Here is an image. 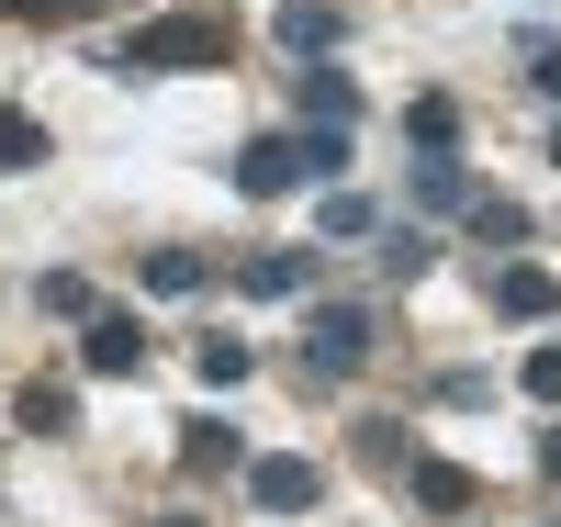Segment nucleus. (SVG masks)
<instances>
[{
  "mask_svg": "<svg viewBox=\"0 0 561 527\" xmlns=\"http://www.w3.org/2000/svg\"><path fill=\"white\" fill-rule=\"evenodd\" d=\"M203 381H214V393H237V381H248V337H203Z\"/></svg>",
  "mask_w": 561,
  "mask_h": 527,
  "instance_id": "nucleus-17",
  "label": "nucleus"
},
{
  "mask_svg": "<svg viewBox=\"0 0 561 527\" xmlns=\"http://www.w3.org/2000/svg\"><path fill=\"white\" fill-rule=\"evenodd\" d=\"M0 12H79V0H0Z\"/></svg>",
  "mask_w": 561,
  "mask_h": 527,
  "instance_id": "nucleus-24",
  "label": "nucleus"
},
{
  "mask_svg": "<svg viewBox=\"0 0 561 527\" xmlns=\"http://www.w3.org/2000/svg\"><path fill=\"white\" fill-rule=\"evenodd\" d=\"M325 236H370V203H359V191H325Z\"/></svg>",
  "mask_w": 561,
  "mask_h": 527,
  "instance_id": "nucleus-21",
  "label": "nucleus"
},
{
  "mask_svg": "<svg viewBox=\"0 0 561 527\" xmlns=\"http://www.w3.org/2000/svg\"><path fill=\"white\" fill-rule=\"evenodd\" d=\"M147 293H169V303L203 293V259H192V248H158V259H147Z\"/></svg>",
  "mask_w": 561,
  "mask_h": 527,
  "instance_id": "nucleus-13",
  "label": "nucleus"
},
{
  "mask_svg": "<svg viewBox=\"0 0 561 527\" xmlns=\"http://www.w3.org/2000/svg\"><path fill=\"white\" fill-rule=\"evenodd\" d=\"M34 303H45V314H90V280H79V270H45Z\"/></svg>",
  "mask_w": 561,
  "mask_h": 527,
  "instance_id": "nucleus-18",
  "label": "nucleus"
},
{
  "mask_svg": "<svg viewBox=\"0 0 561 527\" xmlns=\"http://www.w3.org/2000/svg\"><path fill=\"white\" fill-rule=\"evenodd\" d=\"M169 527H192V516H169Z\"/></svg>",
  "mask_w": 561,
  "mask_h": 527,
  "instance_id": "nucleus-25",
  "label": "nucleus"
},
{
  "mask_svg": "<svg viewBox=\"0 0 561 527\" xmlns=\"http://www.w3.org/2000/svg\"><path fill=\"white\" fill-rule=\"evenodd\" d=\"M23 426H34V438H57V426H79V404L57 393V381H23Z\"/></svg>",
  "mask_w": 561,
  "mask_h": 527,
  "instance_id": "nucleus-12",
  "label": "nucleus"
},
{
  "mask_svg": "<svg viewBox=\"0 0 561 527\" xmlns=\"http://www.w3.org/2000/svg\"><path fill=\"white\" fill-rule=\"evenodd\" d=\"M280 45H293V57H325V45H337V12H325V0H293V12H280Z\"/></svg>",
  "mask_w": 561,
  "mask_h": 527,
  "instance_id": "nucleus-10",
  "label": "nucleus"
},
{
  "mask_svg": "<svg viewBox=\"0 0 561 527\" xmlns=\"http://www.w3.org/2000/svg\"><path fill=\"white\" fill-rule=\"evenodd\" d=\"M494 314L550 325V314H561V280H550V270H494Z\"/></svg>",
  "mask_w": 561,
  "mask_h": 527,
  "instance_id": "nucleus-7",
  "label": "nucleus"
},
{
  "mask_svg": "<svg viewBox=\"0 0 561 527\" xmlns=\"http://www.w3.org/2000/svg\"><path fill=\"white\" fill-rule=\"evenodd\" d=\"M248 505L304 516V505H314V460H248Z\"/></svg>",
  "mask_w": 561,
  "mask_h": 527,
  "instance_id": "nucleus-5",
  "label": "nucleus"
},
{
  "mask_svg": "<svg viewBox=\"0 0 561 527\" xmlns=\"http://www.w3.org/2000/svg\"><path fill=\"white\" fill-rule=\"evenodd\" d=\"M415 203H427V214H472V169H460V158H427V169H415Z\"/></svg>",
  "mask_w": 561,
  "mask_h": 527,
  "instance_id": "nucleus-9",
  "label": "nucleus"
},
{
  "mask_svg": "<svg viewBox=\"0 0 561 527\" xmlns=\"http://www.w3.org/2000/svg\"><path fill=\"white\" fill-rule=\"evenodd\" d=\"M472 236H483V248H517L528 214H517V203H472Z\"/></svg>",
  "mask_w": 561,
  "mask_h": 527,
  "instance_id": "nucleus-19",
  "label": "nucleus"
},
{
  "mask_svg": "<svg viewBox=\"0 0 561 527\" xmlns=\"http://www.w3.org/2000/svg\"><path fill=\"white\" fill-rule=\"evenodd\" d=\"M539 471H550V483H561V426H550V438H539Z\"/></svg>",
  "mask_w": 561,
  "mask_h": 527,
  "instance_id": "nucleus-23",
  "label": "nucleus"
},
{
  "mask_svg": "<svg viewBox=\"0 0 561 527\" xmlns=\"http://www.w3.org/2000/svg\"><path fill=\"white\" fill-rule=\"evenodd\" d=\"M517 381H528V404H561V348H528Z\"/></svg>",
  "mask_w": 561,
  "mask_h": 527,
  "instance_id": "nucleus-20",
  "label": "nucleus"
},
{
  "mask_svg": "<svg viewBox=\"0 0 561 527\" xmlns=\"http://www.w3.org/2000/svg\"><path fill=\"white\" fill-rule=\"evenodd\" d=\"M113 57L124 68H225V57H237V23H225V12H158V23H135Z\"/></svg>",
  "mask_w": 561,
  "mask_h": 527,
  "instance_id": "nucleus-1",
  "label": "nucleus"
},
{
  "mask_svg": "<svg viewBox=\"0 0 561 527\" xmlns=\"http://www.w3.org/2000/svg\"><path fill=\"white\" fill-rule=\"evenodd\" d=\"M528 90H550V102H561V45H528Z\"/></svg>",
  "mask_w": 561,
  "mask_h": 527,
  "instance_id": "nucleus-22",
  "label": "nucleus"
},
{
  "mask_svg": "<svg viewBox=\"0 0 561 527\" xmlns=\"http://www.w3.org/2000/svg\"><path fill=\"white\" fill-rule=\"evenodd\" d=\"M180 460H192V471H225V460H237V438H225L214 415H192V426H180Z\"/></svg>",
  "mask_w": 561,
  "mask_h": 527,
  "instance_id": "nucleus-14",
  "label": "nucleus"
},
{
  "mask_svg": "<svg viewBox=\"0 0 561 527\" xmlns=\"http://www.w3.org/2000/svg\"><path fill=\"white\" fill-rule=\"evenodd\" d=\"M304 359H314L325 381H348V370L370 359V314H359V303H325V314L304 325Z\"/></svg>",
  "mask_w": 561,
  "mask_h": 527,
  "instance_id": "nucleus-3",
  "label": "nucleus"
},
{
  "mask_svg": "<svg viewBox=\"0 0 561 527\" xmlns=\"http://www.w3.org/2000/svg\"><path fill=\"white\" fill-rule=\"evenodd\" d=\"M0 169H45V124L34 113H0Z\"/></svg>",
  "mask_w": 561,
  "mask_h": 527,
  "instance_id": "nucleus-15",
  "label": "nucleus"
},
{
  "mask_svg": "<svg viewBox=\"0 0 561 527\" xmlns=\"http://www.w3.org/2000/svg\"><path fill=\"white\" fill-rule=\"evenodd\" d=\"M404 483H415V505H438V516H472L483 505V483L460 460H404Z\"/></svg>",
  "mask_w": 561,
  "mask_h": 527,
  "instance_id": "nucleus-6",
  "label": "nucleus"
},
{
  "mask_svg": "<svg viewBox=\"0 0 561 527\" xmlns=\"http://www.w3.org/2000/svg\"><path fill=\"white\" fill-rule=\"evenodd\" d=\"M102 381H124V370H147V325L135 314H90V348H79Z\"/></svg>",
  "mask_w": 561,
  "mask_h": 527,
  "instance_id": "nucleus-4",
  "label": "nucleus"
},
{
  "mask_svg": "<svg viewBox=\"0 0 561 527\" xmlns=\"http://www.w3.org/2000/svg\"><path fill=\"white\" fill-rule=\"evenodd\" d=\"M304 169H348V135H259V147L237 158V191L248 203H280Z\"/></svg>",
  "mask_w": 561,
  "mask_h": 527,
  "instance_id": "nucleus-2",
  "label": "nucleus"
},
{
  "mask_svg": "<svg viewBox=\"0 0 561 527\" xmlns=\"http://www.w3.org/2000/svg\"><path fill=\"white\" fill-rule=\"evenodd\" d=\"M404 135H415V147H427V158H449V135H460V113H449V102H438V90H427V102H415V113H404Z\"/></svg>",
  "mask_w": 561,
  "mask_h": 527,
  "instance_id": "nucleus-16",
  "label": "nucleus"
},
{
  "mask_svg": "<svg viewBox=\"0 0 561 527\" xmlns=\"http://www.w3.org/2000/svg\"><path fill=\"white\" fill-rule=\"evenodd\" d=\"M304 113H314V135H348V124H359V90H348L337 68H314V79H304Z\"/></svg>",
  "mask_w": 561,
  "mask_h": 527,
  "instance_id": "nucleus-8",
  "label": "nucleus"
},
{
  "mask_svg": "<svg viewBox=\"0 0 561 527\" xmlns=\"http://www.w3.org/2000/svg\"><path fill=\"white\" fill-rule=\"evenodd\" d=\"M237 280H248L259 303H280V293H304V259H293V248H259V259H248Z\"/></svg>",
  "mask_w": 561,
  "mask_h": 527,
  "instance_id": "nucleus-11",
  "label": "nucleus"
}]
</instances>
